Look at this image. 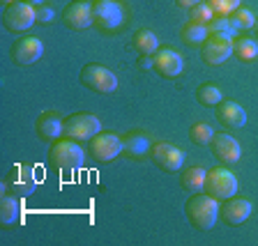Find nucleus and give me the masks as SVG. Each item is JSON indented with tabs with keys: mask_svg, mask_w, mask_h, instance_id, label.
<instances>
[{
	"mask_svg": "<svg viewBox=\"0 0 258 246\" xmlns=\"http://www.w3.org/2000/svg\"><path fill=\"white\" fill-rule=\"evenodd\" d=\"M184 214L196 230H210V228H215L217 219H219V200L205 191H196L187 198Z\"/></svg>",
	"mask_w": 258,
	"mask_h": 246,
	"instance_id": "obj_1",
	"label": "nucleus"
},
{
	"mask_svg": "<svg viewBox=\"0 0 258 246\" xmlns=\"http://www.w3.org/2000/svg\"><path fill=\"white\" fill-rule=\"evenodd\" d=\"M86 161V154H83V147L79 145V140L72 138H58L53 140V147L48 150V163L55 168V171H79Z\"/></svg>",
	"mask_w": 258,
	"mask_h": 246,
	"instance_id": "obj_2",
	"label": "nucleus"
},
{
	"mask_svg": "<svg viewBox=\"0 0 258 246\" xmlns=\"http://www.w3.org/2000/svg\"><path fill=\"white\" fill-rule=\"evenodd\" d=\"M92 23L104 32H115L124 23V7L118 0H92Z\"/></svg>",
	"mask_w": 258,
	"mask_h": 246,
	"instance_id": "obj_3",
	"label": "nucleus"
},
{
	"mask_svg": "<svg viewBox=\"0 0 258 246\" xmlns=\"http://www.w3.org/2000/svg\"><path fill=\"white\" fill-rule=\"evenodd\" d=\"M203 191L210 193V196L217 200H228L237 193V177L233 175L228 168H221V166L210 168V171L205 173Z\"/></svg>",
	"mask_w": 258,
	"mask_h": 246,
	"instance_id": "obj_4",
	"label": "nucleus"
},
{
	"mask_svg": "<svg viewBox=\"0 0 258 246\" xmlns=\"http://www.w3.org/2000/svg\"><path fill=\"white\" fill-rule=\"evenodd\" d=\"M79 80L88 88V90L99 92V95L115 92V88H118V76L113 74L108 67L97 64V62L86 64V67L81 69V74H79Z\"/></svg>",
	"mask_w": 258,
	"mask_h": 246,
	"instance_id": "obj_5",
	"label": "nucleus"
},
{
	"mask_svg": "<svg viewBox=\"0 0 258 246\" xmlns=\"http://www.w3.org/2000/svg\"><path fill=\"white\" fill-rule=\"evenodd\" d=\"M102 131V122L92 113H72L64 118V129L62 136L72 140H90L95 134Z\"/></svg>",
	"mask_w": 258,
	"mask_h": 246,
	"instance_id": "obj_6",
	"label": "nucleus"
},
{
	"mask_svg": "<svg viewBox=\"0 0 258 246\" xmlns=\"http://www.w3.org/2000/svg\"><path fill=\"white\" fill-rule=\"evenodd\" d=\"M5 187L10 193L26 198L37 189V173L32 163H16L10 168V173L5 175Z\"/></svg>",
	"mask_w": 258,
	"mask_h": 246,
	"instance_id": "obj_7",
	"label": "nucleus"
},
{
	"mask_svg": "<svg viewBox=\"0 0 258 246\" xmlns=\"http://www.w3.org/2000/svg\"><path fill=\"white\" fill-rule=\"evenodd\" d=\"M88 147H90V156L97 163H108L115 156L122 154V136L111 134V131H99L88 140Z\"/></svg>",
	"mask_w": 258,
	"mask_h": 246,
	"instance_id": "obj_8",
	"label": "nucleus"
},
{
	"mask_svg": "<svg viewBox=\"0 0 258 246\" xmlns=\"http://www.w3.org/2000/svg\"><path fill=\"white\" fill-rule=\"evenodd\" d=\"M32 23H37V16H35V7L28 5L26 0H16L12 5H5L3 10V26L10 32H26Z\"/></svg>",
	"mask_w": 258,
	"mask_h": 246,
	"instance_id": "obj_9",
	"label": "nucleus"
},
{
	"mask_svg": "<svg viewBox=\"0 0 258 246\" xmlns=\"http://www.w3.org/2000/svg\"><path fill=\"white\" fill-rule=\"evenodd\" d=\"M203 62L210 67H219L226 60L233 55V39L231 35H224V32H210L208 39L203 42Z\"/></svg>",
	"mask_w": 258,
	"mask_h": 246,
	"instance_id": "obj_10",
	"label": "nucleus"
},
{
	"mask_svg": "<svg viewBox=\"0 0 258 246\" xmlns=\"http://www.w3.org/2000/svg\"><path fill=\"white\" fill-rule=\"evenodd\" d=\"M150 159L155 166H159L164 173H175L184 166V154L173 143H152Z\"/></svg>",
	"mask_w": 258,
	"mask_h": 246,
	"instance_id": "obj_11",
	"label": "nucleus"
},
{
	"mask_svg": "<svg viewBox=\"0 0 258 246\" xmlns=\"http://www.w3.org/2000/svg\"><path fill=\"white\" fill-rule=\"evenodd\" d=\"M210 150H212L215 159L224 166H233L242 159V147L231 134H215L210 140Z\"/></svg>",
	"mask_w": 258,
	"mask_h": 246,
	"instance_id": "obj_12",
	"label": "nucleus"
},
{
	"mask_svg": "<svg viewBox=\"0 0 258 246\" xmlns=\"http://www.w3.org/2000/svg\"><path fill=\"white\" fill-rule=\"evenodd\" d=\"M10 55L16 64L28 67V64H35L44 55V44L37 37H19L12 44Z\"/></svg>",
	"mask_w": 258,
	"mask_h": 246,
	"instance_id": "obj_13",
	"label": "nucleus"
},
{
	"mask_svg": "<svg viewBox=\"0 0 258 246\" xmlns=\"http://www.w3.org/2000/svg\"><path fill=\"white\" fill-rule=\"evenodd\" d=\"M62 23L70 30H86L92 26V3L74 0L62 10Z\"/></svg>",
	"mask_w": 258,
	"mask_h": 246,
	"instance_id": "obj_14",
	"label": "nucleus"
},
{
	"mask_svg": "<svg viewBox=\"0 0 258 246\" xmlns=\"http://www.w3.org/2000/svg\"><path fill=\"white\" fill-rule=\"evenodd\" d=\"M184 69V60L175 48H159L155 53V71L161 78H177Z\"/></svg>",
	"mask_w": 258,
	"mask_h": 246,
	"instance_id": "obj_15",
	"label": "nucleus"
},
{
	"mask_svg": "<svg viewBox=\"0 0 258 246\" xmlns=\"http://www.w3.org/2000/svg\"><path fill=\"white\" fill-rule=\"evenodd\" d=\"M217 120H219L224 127L228 129H242L244 124H247V111L240 106L237 102H231V99H221L219 104H217Z\"/></svg>",
	"mask_w": 258,
	"mask_h": 246,
	"instance_id": "obj_16",
	"label": "nucleus"
},
{
	"mask_svg": "<svg viewBox=\"0 0 258 246\" xmlns=\"http://www.w3.org/2000/svg\"><path fill=\"white\" fill-rule=\"evenodd\" d=\"M251 200L247 198H228L224 200V207H219V214L224 216V221L228 225H242L244 221L251 216Z\"/></svg>",
	"mask_w": 258,
	"mask_h": 246,
	"instance_id": "obj_17",
	"label": "nucleus"
},
{
	"mask_svg": "<svg viewBox=\"0 0 258 246\" xmlns=\"http://www.w3.org/2000/svg\"><path fill=\"white\" fill-rule=\"evenodd\" d=\"M62 129H64V120L58 118L53 111H44L37 118V122H35V131H37V136L42 140H46V143L58 140L60 136H62Z\"/></svg>",
	"mask_w": 258,
	"mask_h": 246,
	"instance_id": "obj_18",
	"label": "nucleus"
},
{
	"mask_svg": "<svg viewBox=\"0 0 258 246\" xmlns=\"http://www.w3.org/2000/svg\"><path fill=\"white\" fill-rule=\"evenodd\" d=\"M150 138L143 131H127L122 136V154L129 159H141V156L150 154Z\"/></svg>",
	"mask_w": 258,
	"mask_h": 246,
	"instance_id": "obj_19",
	"label": "nucleus"
},
{
	"mask_svg": "<svg viewBox=\"0 0 258 246\" xmlns=\"http://www.w3.org/2000/svg\"><path fill=\"white\" fill-rule=\"evenodd\" d=\"M132 46L141 55H155L159 51V37L152 30H148V28H141V30L134 32V37H132Z\"/></svg>",
	"mask_w": 258,
	"mask_h": 246,
	"instance_id": "obj_20",
	"label": "nucleus"
},
{
	"mask_svg": "<svg viewBox=\"0 0 258 246\" xmlns=\"http://www.w3.org/2000/svg\"><path fill=\"white\" fill-rule=\"evenodd\" d=\"M210 30L205 23H196V21H187L180 30V39H182L187 46H203V42L208 39Z\"/></svg>",
	"mask_w": 258,
	"mask_h": 246,
	"instance_id": "obj_21",
	"label": "nucleus"
},
{
	"mask_svg": "<svg viewBox=\"0 0 258 246\" xmlns=\"http://www.w3.org/2000/svg\"><path fill=\"white\" fill-rule=\"evenodd\" d=\"M205 173L201 166H191L187 168V171H182V175H180V184H182L184 191H203V184H205Z\"/></svg>",
	"mask_w": 258,
	"mask_h": 246,
	"instance_id": "obj_22",
	"label": "nucleus"
},
{
	"mask_svg": "<svg viewBox=\"0 0 258 246\" xmlns=\"http://www.w3.org/2000/svg\"><path fill=\"white\" fill-rule=\"evenodd\" d=\"M196 99H199L201 106L215 108L217 104L224 99V92H221V88L215 86V83H201V86L196 88Z\"/></svg>",
	"mask_w": 258,
	"mask_h": 246,
	"instance_id": "obj_23",
	"label": "nucleus"
},
{
	"mask_svg": "<svg viewBox=\"0 0 258 246\" xmlns=\"http://www.w3.org/2000/svg\"><path fill=\"white\" fill-rule=\"evenodd\" d=\"M233 55L240 62H253L258 58V42L256 39H247V37L235 39L233 42Z\"/></svg>",
	"mask_w": 258,
	"mask_h": 246,
	"instance_id": "obj_24",
	"label": "nucleus"
},
{
	"mask_svg": "<svg viewBox=\"0 0 258 246\" xmlns=\"http://www.w3.org/2000/svg\"><path fill=\"white\" fill-rule=\"evenodd\" d=\"M19 196L10 193V196H3L0 198V223L3 225H12L19 219Z\"/></svg>",
	"mask_w": 258,
	"mask_h": 246,
	"instance_id": "obj_25",
	"label": "nucleus"
},
{
	"mask_svg": "<svg viewBox=\"0 0 258 246\" xmlns=\"http://www.w3.org/2000/svg\"><path fill=\"white\" fill-rule=\"evenodd\" d=\"M228 19H231L235 30H249V28H253V23H256V14H253L249 7H242V5L237 7Z\"/></svg>",
	"mask_w": 258,
	"mask_h": 246,
	"instance_id": "obj_26",
	"label": "nucleus"
},
{
	"mask_svg": "<svg viewBox=\"0 0 258 246\" xmlns=\"http://www.w3.org/2000/svg\"><path fill=\"white\" fill-rule=\"evenodd\" d=\"M212 136H215V129L210 127L208 122H194L191 129H189V138L196 145H210Z\"/></svg>",
	"mask_w": 258,
	"mask_h": 246,
	"instance_id": "obj_27",
	"label": "nucleus"
},
{
	"mask_svg": "<svg viewBox=\"0 0 258 246\" xmlns=\"http://www.w3.org/2000/svg\"><path fill=\"white\" fill-rule=\"evenodd\" d=\"M212 16H215V12H212V7L208 3H199V5H194L189 10V21H196V23H205L208 26L212 21Z\"/></svg>",
	"mask_w": 258,
	"mask_h": 246,
	"instance_id": "obj_28",
	"label": "nucleus"
},
{
	"mask_svg": "<svg viewBox=\"0 0 258 246\" xmlns=\"http://www.w3.org/2000/svg\"><path fill=\"white\" fill-rule=\"evenodd\" d=\"M210 7H212V12L219 16H231L233 12L240 7V0H205Z\"/></svg>",
	"mask_w": 258,
	"mask_h": 246,
	"instance_id": "obj_29",
	"label": "nucleus"
},
{
	"mask_svg": "<svg viewBox=\"0 0 258 246\" xmlns=\"http://www.w3.org/2000/svg\"><path fill=\"white\" fill-rule=\"evenodd\" d=\"M208 30L210 32H224V35H233V32H235V28H233V23H231V19H228V16L215 14V16H212V21L208 23Z\"/></svg>",
	"mask_w": 258,
	"mask_h": 246,
	"instance_id": "obj_30",
	"label": "nucleus"
},
{
	"mask_svg": "<svg viewBox=\"0 0 258 246\" xmlns=\"http://www.w3.org/2000/svg\"><path fill=\"white\" fill-rule=\"evenodd\" d=\"M35 16H37L39 26H51V23H53V19H55V12H53V7L39 5V7H35Z\"/></svg>",
	"mask_w": 258,
	"mask_h": 246,
	"instance_id": "obj_31",
	"label": "nucleus"
},
{
	"mask_svg": "<svg viewBox=\"0 0 258 246\" xmlns=\"http://www.w3.org/2000/svg\"><path fill=\"white\" fill-rule=\"evenodd\" d=\"M139 67L141 69H155V55H141Z\"/></svg>",
	"mask_w": 258,
	"mask_h": 246,
	"instance_id": "obj_32",
	"label": "nucleus"
},
{
	"mask_svg": "<svg viewBox=\"0 0 258 246\" xmlns=\"http://www.w3.org/2000/svg\"><path fill=\"white\" fill-rule=\"evenodd\" d=\"M177 7H182V10H191L194 5H199V3H203V0H175Z\"/></svg>",
	"mask_w": 258,
	"mask_h": 246,
	"instance_id": "obj_33",
	"label": "nucleus"
},
{
	"mask_svg": "<svg viewBox=\"0 0 258 246\" xmlns=\"http://www.w3.org/2000/svg\"><path fill=\"white\" fill-rule=\"evenodd\" d=\"M28 5H32V7H39V5H44V0H26Z\"/></svg>",
	"mask_w": 258,
	"mask_h": 246,
	"instance_id": "obj_34",
	"label": "nucleus"
},
{
	"mask_svg": "<svg viewBox=\"0 0 258 246\" xmlns=\"http://www.w3.org/2000/svg\"><path fill=\"white\" fill-rule=\"evenodd\" d=\"M253 32H256V37H258V16H256V23H253Z\"/></svg>",
	"mask_w": 258,
	"mask_h": 246,
	"instance_id": "obj_35",
	"label": "nucleus"
},
{
	"mask_svg": "<svg viewBox=\"0 0 258 246\" xmlns=\"http://www.w3.org/2000/svg\"><path fill=\"white\" fill-rule=\"evenodd\" d=\"M12 3H16V0H3V5H12Z\"/></svg>",
	"mask_w": 258,
	"mask_h": 246,
	"instance_id": "obj_36",
	"label": "nucleus"
}]
</instances>
